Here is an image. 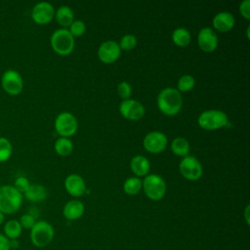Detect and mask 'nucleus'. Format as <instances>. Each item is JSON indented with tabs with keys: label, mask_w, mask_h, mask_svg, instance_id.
Here are the masks:
<instances>
[{
	"label": "nucleus",
	"mask_w": 250,
	"mask_h": 250,
	"mask_svg": "<svg viewBox=\"0 0 250 250\" xmlns=\"http://www.w3.org/2000/svg\"><path fill=\"white\" fill-rule=\"evenodd\" d=\"M157 107L165 115L173 116L180 112L183 105L181 93L172 87L162 89L157 96Z\"/></svg>",
	"instance_id": "obj_1"
},
{
	"label": "nucleus",
	"mask_w": 250,
	"mask_h": 250,
	"mask_svg": "<svg viewBox=\"0 0 250 250\" xmlns=\"http://www.w3.org/2000/svg\"><path fill=\"white\" fill-rule=\"evenodd\" d=\"M64 188L73 197H79L86 192V183L78 174H69L64 180Z\"/></svg>",
	"instance_id": "obj_15"
},
{
	"label": "nucleus",
	"mask_w": 250,
	"mask_h": 250,
	"mask_svg": "<svg viewBox=\"0 0 250 250\" xmlns=\"http://www.w3.org/2000/svg\"><path fill=\"white\" fill-rule=\"evenodd\" d=\"M68 31L73 37H79L83 35L86 31V24L81 20H74L72 23L69 25Z\"/></svg>",
	"instance_id": "obj_29"
},
{
	"label": "nucleus",
	"mask_w": 250,
	"mask_h": 250,
	"mask_svg": "<svg viewBox=\"0 0 250 250\" xmlns=\"http://www.w3.org/2000/svg\"><path fill=\"white\" fill-rule=\"evenodd\" d=\"M142 189V180L138 177H130L123 184V190L128 195H136Z\"/></svg>",
	"instance_id": "obj_25"
},
{
	"label": "nucleus",
	"mask_w": 250,
	"mask_h": 250,
	"mask_svg": "<svg viewBox=\"0 0 250 250\" xmlns=\"http://www.w3.org/2000/svg\"><path fill=\"white\" fill-rule=\"evenodd\" d=\"M4 219H5V215H4L2 212H0V225H2V224H3Z\"/></svg>",
	"instance_id": "obj_36"
},
{
	"label": "nucleus",
	"mask_w": 250,
	"mask_h": 250,
	"mask_svg": "<svg viewBox=\"0 0 250 250\" xmlns=\"http://www.w3.org/2000/svg\"><path fill=\"white\" fill-rule=\"evenodd\" d=\"M119 112L125 119L137 121L144 117L146 113V108L141 102L135 99H128L123 100L120 103Z\"/></svg>",
	"instance_id": "obj_10"
},
{
	"label": "nucleus",
	"mask_w": 250,
	"mask_h": 250,
	"mask_svg": "<svg viewBox=\"0 0 250 250\" xmlns=\"http://www.w3.org/2000/svg\"><path fill=\"white\" fill-rule=\"evenodd\" d=\"M171 150L175 155L185 157L188 155L189 143L186 138L177 137L171 143Z\"/></svg>",
	"instance_id": "obj_22"
},
{
	"label": "nucleus",
	"mask_w": 250,
	"mask_h": 250,
	"mask_svg": "<svg viewBox=\"0 0 250 250\" xmlns=\"http://www.w3.org/2000/svg\"><path fill=\"white\" fill-rule=\"evenodd\" d=\"M19 246H20V242L18 239L10 240V248L11 249H17Z\"/></svg>",
	"instance_id": "obj_35"
},
{
	"label": "nucleus",
	"mask_w": 250,
	"mask_h": 250,
	"mask_svg": "<svg viewBox=\"0 0 250 250\" xmlns=\"http://www.w3.org/2000/svg\"><path fill=\"white\" fill-rule=\"evenodd\" d=\"M3 230H4L3 234L9 240H12V239H18L21 236V234L22 232V228L21 227L20 222L18 220L13 219V220H9L5 223Z\"/></svg>",
	"instance_id": "obj_23"
},
{
	"label": "nucleus",
	"mask_w": 250,
	"mask_h": 250,
	"mask_svg": "<svg viewBox=\"0 0 250 250\" xmlns=\"http://www.w3.org/2000/svg\"><path fill=\"white\" fill-rule=\"evenodd\" d=\"M142 188L145 194L151 200L157 201L164 197L166 193V183L164 179L156 174H148L142 181Z\"/></svg>",
	"instance_id": "obj_6"
},
{
	"label": "nucleus",
	"mask_w": 250,
	"mask_h": 250,
	"mask_svg": "<svg viewBox=\"0 0 250 250\" xmlns=\"http://www.w3.org/2000/svg\"><path fill=\"white\" fill-rule=\"evenodd\" d=\"M1 85L7 94L11 96H17L22 91L23 80L21 75L17 70L7 69L2 74Z\"/></svg>",
	"instance_id": "obj_9"
},
{
	"label": "nucleus",
	"mask_w": 250,
	"mask_h": 250,
	"mask_svg": "<svg viewBox=\"0 0 250 250\" xmlns=\"http://www.w3.org/2000/svg\"><path fill=\"white\" fill-rule=\"evenodd\" d=\"M179 170L181 175L188 181H197L203 174V167L200 161L192 155H187L182 158Z\"/></svg>",
	"instance_id": "obj_8"
},
{
	"label": "nucleus",
	"mask_w": 250,
	"mask_h": 250,
	"mask_svg": "<svg viewBox=\"0 0 250 250\" xmlns=\"http://www.w3.org/2000/svg\"><path fill=\"white\" fill-rule=\"evenodd\" d=\"M197 123L203 130L214 131L226 127L229 124V117L221 109H207L199 114Z\"/></svg>",
	"instance_id": "obj_3"
},
{
	"label": "nucleus",
	"mask_w": 250,
	"mask_h": 250,
	"mask_svg": "<svg viewBox=\"0 0 250 250\" xmlns=\"http://www.w3.org/2000/svg\"><path fill=\"white\" fill-rule=\"evenodd\" d=\"M24 197L31 202H41L48 197L47 188L39 184H33L29 186L27 190L23 193Z\"/></svg>",
	"instance_id": "obj_19"
},
{
	"label": "nucleus",
	"mask_w": 250,
	"mask_h": 250,
	"mask_svg": "<svg viewBox=\"0 0 250 250\" xmlns=\"http://www.w3.org/2000/svg\"><path fill=\"white\" fill-rule=\"evenodd\" d=\"M20 225L21 227L22 228V229H31L33 228V226L35 225L36 223V220H35V217L32 216L31 214L29 213H26V214H23L21 218H20Z\"/></svg>",
	"instance_id": "obj_31"
},
{
	"label": "nucleus",
	"mask_w": 250,
	"mask_h": 250,
	"mask_svg": "<svg viewBox=\"0 0 250 250\" xmlns=\"http://www.w3.org/2000/svg\"><path fill=\"white\" fill-rule=\"evenodd\" d=\"M84 211L85 206L83 202L78 199H72L65 203L62 209V214L67 220L74 221L81 218L84 214Z\"/></svg>",
	"instance_id": "obj_17"
},
{
	"label": "nucleus",
	"mask_w": 250,
	"mask_h": 250,
	"mask_svg": "<svg viewBox=\"0 0 250 250\" xmlns=\"http://www.w3.org/2000/svg\"><path fill=\"white\" fill-rule=\"evenodd\" d=\"M167 144L168 139L166 135L160 131H151L147 133L143 140L145 149L150 153L162 152L166 148Z\"/></svg>",
	"instance_id": "obj_11"
},
{
	"label": "nucleus",
	"mask_w": 250,
	"mask_h": 250,
	"mask_svg": "<svg viewBox=\"0 0 250 250\" xmlns=\"http://www.w3.org/2000/svg\"><path fill=\"white\" fill-rule=\"evenodd\" d=\"M0 250H11L10 240L3 233H0Z\"/></svg>",
	"instance_id": "obj_34"
},
{
	"label": "nucleus",
	"mask_w": 250,
	"mask_h": 250,
	"mask_svg": "<svg viewBox=\"0 0 250 250\" xmlns=\"http://www.w3.org/2000/svg\"><path fill=\"white\" fill-rule=\"evenodd\" d=\"M248 211H249V206L246 207L245 209V215H246V221H247V224H249V219H248Z\"/></svg>",
	"instance_id": "obj_37"
},
{
	"label": "nucleus",
	"mask_w": 250,
	"mask_h": 250,
	"mask_svg": "<svg viewBox=\"0 0 250 250\" xmlns=\"http://www.w3.org/2000/svg\"><path fill=\"white\" fill-rule=\"evenodd\" d=\"M50 43L52 49L62 56L69 55L75 45L74 37L66 28L56 29L50 37Z\"/></svg>",
	"instance_id": "obj_4"
},
{
	"label": "nucleus",
	"mask_w": 250,
	"mask_h": 250,
	"mask_svg": "<svg viewBox=\"0 0 250 250\" xmlns=\"http://www.w3.org/2000/svg\"><path fill=\"white\" fill-rule=\"evenodd\" d=\"M78 129V121L76 117L68 112H61L55 119V130L63 138H69L73 136Z\"/></svg>",
	"instance_id": "obj_7"
},
{
	"label": "nucleus",
	"mask_w": 250,
	"mask_h": 250,
	"mask_svg": "<svg viewBox=\"0 0 250 250\" xmlns=\"http://www.w3.org/2000/svg\"><path fill=\"white\" fill-rule=\"evenodd\" d=\"M117 93L122 100H128L132 94V87L126 81H121L117 85Z\"/></svg>",
	"instance_id": "obj_30"
},
{
	"label": "nucleus",
	"mask_w": 250,
	"mask_h": 250,
	"mask_svg": "<svg viewBox=\"0 0 250 250\" xmlns=\"http://www.w3.org/2000/svg\"><path fill=\"white\" fill-rule=\"evenodd\" d=\"M239 13L240 15L246 19L250 20V0H243L239 4Z\"/></svg>",
	"instance_id": "obj_33"
},
{
	"label": "nucleus",
	"mask_w": 250,
	"mask_h": 250,
	"mask_svg": "<svg viewBox=\"0 0 250 250\" xmlns=\"http://www.w3.org/2000/svg\"><path fill=\"white\" fill-rule=\"evenodd\" d=\"M23 195L14 186L5 185L0 187V212L4 215L16 213L22 203Z\"/></svg>",
	"instance_id": "obj_2"
},
{
	"label": "nucleus",
	"mask_w": 250,
	"mask_h": 250,
	"mask_svg": "<svg viewBox=\"0 0 250 250\" xmlns=\"http://www.w3.org/2000/svg\"><path fill=\"white\" fill-rule=\"evenodd\" d=\"M55 18L57 22L62 26V28L69 27V25L74 21V14L70 7L68 6H61L55 11Z\"/></svg>",
	"instance_id": "obj_20"
},
{
	"label": "nucleus",
	"mask_w": 250,
	"mask_h": 250,
	"mask_svg": "<svg viewBox=\"0 0 250 250\" xmlns=\"http://www.w3.org/2000/svg\"><path fill=\"white\" fill-rule=\"evenodd\" d=\"M131 171L136 175V177H146L150 171V162L144 155H135L130 161Z\"/></svg>",
	"instance_id": "obj_18"
},
{
	"label": "nucleus",
	"mask_w": 250,
	"mask_h": 250,
	"mask_svg": "<svg viewBox=\"0 0 250 250\" xmlns=\"http://www.w3.org/2000/svg\"><path fill=\"white\" fill-rule=\"evenodd\" d=\"M191 40L190 32L185 27H178L172 32V41L178 47H187Z\"/></svg>",
	"instance_id": "obj_21"
},
{
	"label": "nucleus",
	"mask_w": 250,
	"mask_h": 250,
	"mask_svg": "<svg viewBox=\"0 0 250 250\" xmlns=\"http://www.w3.org/2000/svg\"><path fill=\"white\" fill-rule=\"evenodd\" d=\"M195 86V79L190 74H185L181 76L177 82V90L181 92H188Z\"/></svg>",
	"instance_id": "obj_26"
},
{
	"label": "nucleus",
	"mask_w": 250,
	"mask_h": 250,
	"mask_svg": "<svg viewBox=\"0 0 250 250\" xmlns=\"http://www.w3.org/2000/svg\"><path fill=\"white\" fill-rule=\"evenodd\" d=\"M55 151L60 156H67L73 150V144L68 138L60 137L56 140L54 145Z\"/></svg>",
	"instance_id": "obj_24"
},
{
	"label": "nucleus",
	"mask_w": 250,
	"mask_h": 250,
	"mask_svg": "<svg viewBox=\"0 0 250 250\" xmlns=\"http://www.w3.org/2000/svg\"><path fill=\"white\" fill-rule=\"evenodd\" d=\"M234 23H235V20L233 15L226 11L217 13L212 20V24L214 29L222 33L231 30L234 26Z\"/></svg>",
	"instance_id": "obj_16"
},
{
	"label": "nucleus",
	"mask_w": 250,
	"mask_h": 250,
	"mask_svg": "<svg viewBox=\"0 0 250 250\" xmlns=\"http://www.w3.org/2000/svg\"><path fill=\"white\" fill-rule=\"evenodd\" d=\"M13 153V146L11 142L4 137H0V162L7 161Z\"/></svg>",
	"instance_id": "obj_27"
},
{
	"label": "nucleus",
	"mask_w": 250,
	"mask_h": 250,
	"mask_svg": "<svg viewBox=\"0 0 250 250\" xmlns=\"http://www.w3.org/2000/svg\"><path fill=\"white\" fill-rule=\"evenodd\" d=\"M55 18L54 6L46 1L34 5L31 10V19L38 24H47Z\"/></svg>",
	"instance_id": "obj_13"
},
{
	"label": "nucleus",
	"mask_w": 250,
	"mask_h": 250,
	"mask_svg": "<svg viewBox=\"0 0 250 250\" xmlns=\"http://www.w3.org/2000/svg\"><path fill=\"white\" fill-rule=\"evenodd\" d=\"M121 55V49L114 40H106L98 48V58L104 63H112L116 62Z\"/></svg>",
	"instance_id": "obj_12"
},
{
	"label": "nucleus",
	"mask_w": 250,
	"mask_h": 250,
	"mask_svg": "<svg viewBox=\"0 0 250 250\" xmlns=\"http://www.w3.org/2000/svg\"><path fill=\"white\" fill-rule=\"evenodd\" d=\"M197 43L199 48L206 53H211L218 47L219 39L217 33L211 27H203L197 35Z\"/></svg>",
	"instance_id": "obj_14"
},
{
	"label": "nucleus",
	"mask_w": 250,
	"mask_h": 250,
	"mask_svg": "<svg viewBox=\"0 0 250 250\" xmlns=\"http://www.w3.org/2000/svg\"><path fill=\"white\" fill-rule=\"evenodd\" d=\"M55 235L53 226L47 221H36L33 228L30 229V240L32 244L38 248L48 246Z\"/></svg>",
	"instance_id": "obj_5"
},
{
	"label": "nucleus",
	"mask_w": 250,
	"mask_h": 250,
	"mask_svg": "<svg viewBox=\"0 0 250 250\" xmlns=\"http://www.w3.org/2000/svg\"><path fill=\"white\" fill-rule=\"evenodd\" d=\"M118 45L121 50L131 51L137 46V38L133 34H125L120 38Z\"/></svg>",
	"instance_id": "obj_28"
},
{
	"label": "nucleus",
	"mask_w": 250,
	"mask_h": 250,
	"mask_svg": "<svg viewBox=\"0 0 250 250\" xmlns=\"http://www.w3.org/2000/svg\"><path fill=\"white\" fill-rule=\"evenodd\" d=\"M30 186V183L29 181L27 180V178L23 177V176H20L18 177L16 180H15V183H14V188L19 190L21 194H23L27 188H29Z\"/></svg>",
	"instance_id": "obj_32"
}]
</instances>
